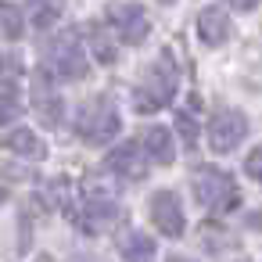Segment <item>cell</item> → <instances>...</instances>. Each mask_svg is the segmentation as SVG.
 <instances>
[{
    "mask_svg": "<svg viewBox=\"0 0 262 262\" xmlns=\"http://www.w3.org/2000/svg\"><path fill=\"white\" fill-rule=\"evenodd\" d=\"M176 83H180V72H176L172 58L162 54V58L144 72V79L137 83V90H133V108H137L140 115L165 108V104L176 97Z\"/></svg>",
    "mask_w": 262,
    "mask_h": 262,
    "instance_id": "6da1fadb",
    "label": "cell"
},
{
    "mask_svg": "<svg viewBox=\"0 0 262 262\" xmlns=\"http://www.w3.org/2000/svg\"><path fill=\"white\" fill-rule=\"evenodd\" d=\"M190 187H194V198L201 208H208L212 215H223V212H233L241 205V194H237V183L230 172L215 169V165H201L194 169L190 176Z\"/></svg>",
    "mask_w": 262,
    "mask_h": 262,
    "instance_id": "7a4b0ae2",
    "label": "cell"
},
{
    "mask_svg": "<svg viewBox=\"0 0 262 262\" xmlns=\"http://www.w3.org/2000/svg\"><path fill=\"white\" fill-rule=\"evenodd\" d=\"M119 129H122V119H119L112 97H90L76 112V137L86 144H108L119 137Z\"/></svg>",
    "mask_w": 262,
    "mask_h": 262,
    "instance_id": "3957f363",
    "label": "cell"
},
{
    "mask_svg": "<svg viewBox=\"0 0 262 262\" xmlns=\"http://www.w3.org/2000/svg\"><path fill=\"white\" fill-rule=\"evenodd\" d=\"M43 72L47 76H61V79H83L90 72V61H86V51L79 43L76 33H58L54 40L43 43Z\"/></svg>",
    "mask_w": 262,
    "mask_h": 262,
    "instance_id": "277c9868",
    "label": "cell"
},
{
    "mask_svg": "<svg viewBox=\"0 0 262 262\" xmlns=\"http://www.w3.org/2000/svg\"><path fill=\"white\" fill-rule=\"evenodd\" d=\"M108 26H112V33H115L122 43H129V47L144 43L147 33H151L147 11H144L140 4H133V0H115V4H108Z\"/></svg>",
    "mask_w": 262,
    "mask_h": 262,
    "instance_id": "5b68a950",
    "label": "cell"
},
{
    "mask_svg": "<svg viewBox=\"0 0 262 262\" xmlns=\"http://www.w3.org/2000/svg\"><path fill=\"white\" fill-rule=\"evenodd\" d=\"M104 172L115 180H126V183L144 180L147 176V155H144L140 140H122L119 147H112L104 158Z\"/></svg>",
    "mask_w": 262,
    "mask_h": 262,
    "instance_id": "8992f818",
    "label": "cell"
},
{
    "mask_svg": "<svg viewBox=\"0 0 262 262\" xmlns=\"http://www.w3.org/2000/svg\"><path fill=\"white\" fill-rule=\"evenodd\" d=\"M29 97H33V112H36V119H40L47 129H58L61 119H65V101H61V94H58V83H54L47 72H36V76H33V90H29Z\"/></svg>",
    "mask_w": 262,
    "mask_h": 262,
    "instance_id": "52a82bcc",
    "label": "cell"
},
{
    "mask_svg": "<svg viewBox=\"0 0 262 262\" xmlns=\"http://www.w3.org/2000/svg\"><path fill=\"white\" fill-rule=\"evenodd\" d=\"M147 215H151V223L162 237H183L187 215H183V205L172 190H155L151 201H147Z\"/></svg>",
    "mask_w": 262,
    "mask_h": 262,
    "instance_id": "ba28073f",
    "label": "cell"
},
{
    "mask_svg": "<svg viewBox=\"0 0 262 262\" xmlns=\"http://www.w3.org/2000/svg\"><path fill=\"white\" fill-rule=\"evenodd\" d=\"M248 137V119L241 112H219L208 122V147L215 155H230L241 140Z\"/></svg>",
    "mask_w": 262,
    "mask_h": 262,
    "instance_id": "9c48e42d",
    "label": "cell"
},
{
    "mask_svg": "<svg viewBox=\"0 0 262 262\" xmlns=\"http://www.w3.org/2000/svg\"><path fill=\"white\" fill-rule=\"evenodd\" d=\"M69 215L79 223V230L101 233V230H108L112 223L122 219V208H119L115 201H86V198H83V208H72Z\"/></svg>",
    "mask_w": 262,
    "mask_h": 262,
    "instance_id": "30bf717a",
    "label": "cell"
},
{
    "mask_svg": "<svg viewBox=\"0 0 262 262\" xmlns=\"http://www.w3.org/2000/svg\"><path fill=\"white\" fill-rule=\"evenodd\" d=\"M140 147L155 165H172L176 162V144H172V133L165 126H147L140 133Z\"/></svg>",
    "mask_w": 262,
    "mask_h": 262,
    "instance_id": "8fae6325",
    "label": "cell"
},
{
    "mask_svg": "<svg viewBox=\"0 0 262 262\" xmlns=\"http://www.w3.org/2000/svg\"><path fill=\"white\" fill-rule=\"evenodd\" d=\"M198 36L205 47H223L230 40V18L223 8H205L198 15Z\"/></svg>",
    "mask_w": 262,
    "mask_h": 262,
    "instance_id": "7c38bea8",
    "label": "cell"
},
{
    "mask_svg": "<svg viewBox=\"0 0 262 262\" xmlns=\"http://www.w3.org/2000/svg\"><path fill=\"white\" fill-rule=\"evenodd\" d=\"M0 144H4V151H11V155H18V158H29V162H43V158H47V144H43L33 129H11Z\"/></svg>",
    "mask_w": 262,
    "mask_h": 262,
    "instance_id": "4fadbf2b",
    "label": "cell"
},
{
    "mask_svg": "<svg viewBox=\"0 0 262 262\" xmlns=\"http://www.w3.org/2000/svg\"><path fill=\"white\" fill-rule=\"evenodd\" d=\"M119 248H122L126 262H155V241L147 233H140V230H129L126 226L119 233Z\"/></svg>",
    "mask_w": 262,
    "mask_h": 262,
    "instance_id": "5bb4252c",
    "label": "cell"
},
{
    "mask_svg": "<svg viewBox=\"0 0 262 262\" xmlns=\"http://www.w3.org/2000/svg\"><path fill=\"white\" fill-rule=\"evenodd\" d=\"M26 18L15 4H0V40H22Z\"/></svg>",
    "mask_w": 262,
    "mask_h": 262,
    "instance_id": "9a60e30c",
    "label": "cell"
},
{
    "mask_svg": "<svg viewBox=\"0 0 262 262\" xmlns=\"http://www.w3.org/2000/svg\"><path fill=\"white\" fill-rule=\"evenodd\" d=\"M15 115H22V97H18L15 79H8V83H0V126H8Z\"/></svg>",
    "mask_w": 262,
    "mask_h": 262,
    "instance_id": "2e32d148",
    "label": "cell"
},
{
    "mask_svg": "<svg viewBox=\"0 0 262 262\" xmlns=\"http://www.w3.org/2000/svg\"><path fill=\"white\" fill-rule=\"evenodd\" d=\"M86 36H90V51L97 54V61H101V65H112V61H115V47L108 43L104 29H97V26H94V29L86 33Z\"/></svg>",
    "mask_w": 262,
    "mask_h": 262,
    "instance_id": "e0dca14e",
    "label": "cell"
},
{
    "mask_svg": "<svg viewBox=\"0 0 262 262\" xmlns=\"http://www.w3.org/2000/svg\"><path fill=\"white\" fill-rule=\"evenodd\" d=\"M176 129L183 133V144H187V147L198 144V122H194L190 112H176Z\"/></svg>",
    "mask_w": 262,
    "mask_h": 262,
    "instance_id": "ac0fdd59",
    "label": "cell"
},
{
    "mask_svg": "<svg viewBox=\"0 0 262 262\" xmlns=\"http://www.w3.org/2000/svg\"><path fill=\"white\" fill-rule=\"evenodd\" d=\"M244 172H248V176L262 187V144L248 151V158H244Z\"/></svg>",
    "mask_w": 262,
    "mask_h": 262,
    "instance_id": "d6986e66",
    "label": "cell"
},
{
    "mask_svg": "<svg viewBox=\"0 0 262 262\" xmlns=\"http://www.w3.org/2000/svg\"><path fill=\"white\" fill-rule=\"evenodd\" d=\"M58 15H61V4H43V8H36L33 22H36L40 29H51V26L58 22Z\"/></svg>",
    "mask_w": 262,
    "mask_h": 262,
    "instance_id": "ffe728a7",
    "label": "cell"
},
{
    "mask_svg": "<svg viewBox=\"0 0 262 262\" xmlns=\"http://www.w3.org/2000/svg\"><path fill=\"white\" fill-rule=\"evenodd\" d=\"M18 72H22V61H18V58H11V54H4V58H0V83L15 79Z\"/></svg>",
    "mask_w": 262,
    "mask_h": 262,
    "instance_id": "44dd1931",
    "label": "cell"
},
{
    "mask_svg": "<svg viewBox=\"0 0 262 262\" xmlns=\"http://www.w3.org/2000/svg\"><path fill=\"white\" fill-rule=\"evenodd\" d=\"M262 4V0H230V8H237V11H255Z\"/></svg>",
    "mask_w": 262,
    "mask_h": 262,
    "instance_id": "7402d4cb",
    "label": "cell"
},
{
    "mask_svg": "<svg viewBox=\"0 0 262 262\" xmlns=\"http://www.w3.org/2000/svg\"><path fill=\"white\" fill-rule=\"evenodd\" d=\"M165 262H194V258H187V255H169Z\"/></svg>",
    "mask_w": 262,
    "mask_h": 262,
    "instance_id": "603a6c76",
    "label": "cell"
},
{
    "mask_svg": "<svg viewBox=\"0 0 262 262\" xmlns=\"http://www.w3.org/2000/svg\"><path fill=\"white\" fill-rule=\"evenodd\" d=\"M0 205H4V190H0Z\"/></svg>",
    "mask_w": 262,
    "mask_h": 262,
    "instance_id": "cb8c5ba5",
    "label": "cell"
}]
</instances>
